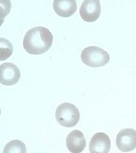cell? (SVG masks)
Masks as SVG:
<instances>
[{
    "label": "cell",
    "instance_id": "5b68a950",
    "mask_svg": "<svg viewBox=\"0 0 136 153\" xmlns=\"http://www.w3.org/2000/svg\"><path fill=\"white\" fill-rule=\"evenodd\" d=\"M21 76L19 69L13 63L7 62L0 66V82L1 84L6 86L16 84Z\"/></svg>",
    "mask_w": 136,
    "mask_h": 153
},
{
    "label": "cell",
    "instance_id": "30bf717a",
    "mask_svg": "<svg viewBox=\"0 0 136 153\" xmlns=\"http://www.w3.org/2000/svg\"><path fill=\"white\" fill-rule=\"evenodd\" d=\"M27 148L25 143L18 140L8 142L3 149V153H26Z\"/></svg>",
    "mask_w": 136,
    "mask_h": 153
},
{
    "label": "cell",
    "instance_id": "6da1fadb",
    "mask_svg": "<svg viewBox=\"0 0 136 153\" xmlns=\"http://www.w3.org/2000/svg\"><path fill=\"white\" fill-rule=\"evenodd\" d=\"M53 40V36L48 29L37 26L30 29L25 35L23 47L30 54H42L49 50Z\"/></svg>",
    "mask_w": 136,
    "mask_h": 153
},
{
    "label": "cell",
    "instance_id": "ba28073f",
    "mask_svg": "<svg viewBox=\"0 0 136 153\" xmlns=\"http://www.w3.org/2000/svg\"><path fill=\"white\" fill-rule=\"evenodd\" d=\"M66 145L69 151L72 153H80L83 151L86 141L83 133L75 130L68 135L66 140Z\"/></svg>",
    "mask_w": 136,
    "mask_h": 153
},
{
    "label": "cell",
    "instance_id": "52a82bcc",
    "mask_svg": "<svg viewBox=\"0 0 136 153\" xmlns=\"http://www.w3.org/2000/svg\"><path fill=\"white\" fill-rule=\"evenodd\" d=\"M111 142L108 135L103 132H97L92 137L89 143L90 153H109Z\"/></svg>",
    "mask_w": 136,
    "mask_h": 153
},
{
    "label": "cell",
    "instance_id": "277c9868",
    "mask_svg": "<svg viewBox=\"0 0 136 153\" xmlns=\"http://www.w3.org/2000/svg\"><path fill=\"white\" fill-rule=\"evenodd\" d=\"M116 143L120 151H132L136 148V131L131 128L120 130L117 135Z\"/></svg>",
    "mask_w": 136,
    "mask_h": 153
},
{
    "label": "cell",
    "instance_id": "3957f363",
    "mask_svg": "<svg viewBox=\"0 0 136 153\" xmlns=\"http://www.w3.org/2000/svg\"><path fill=\"white\" fill-rule=\"evenodd\" d=\"M55 115L58 123L67 128L75 126L80 119L78 108L73 104L68 102L63 103L58 106Z\"/></svg>",
    "mask_w": 136,
    "mask_h": 153
},
{
    "label": "cell",
    "instance_id": "7a4b0ae2",
    "mask_svg": "<svg viewBox=\"0 0 136 153\" xmlns=\"http://www.w3.org/2000/svg\"><path fill=\"white\" fill-rule=\"evenodd\" d=\"M81 57L84 64L92 68L103 66L109 62L110 59L107 51L95 46H89L83 49Z\"/></svg>",
    "mask_w": 136,
    "mask_h": 153
},
{
    "label": "cell",
    "instance_id": "8fae6325",
    "mask_svg": "<svg viewBox=\"0 0 136 153\" xmlns=\"http://www.w3.org/2000/svg\"><path fill=\"white\" fill-rule=\"evenodd\" d=\"M12 43L4 38H0V60H5L10 57L13 52Z\"/></svg>",
    "mask_w": 136,
    "mask_h": 153
},
{
    "label": "cell",
    "instance_id": "8992f818",
    "mask_svg": "<svg viewBox=\"0 0 136 153\" xmlns=\"http://www.w3.org/2000/svg\"><path fill=\"white\" fill-rule=\"evenodd\" d=\"M101 6L99 0H85L80 8V15L85 21L91 22L99 19Z\"/></svg>",
    "mask_w": 136,
    "mask_h": 153
},
{
    "label": "cell",
    "instance_id": "9c48e42d",
    "mask_svg": "<svg viewBox=\"0 0 136 153\" xmlns=\"http://www.w3.org/2000/svg\"><path fill=\"white\" fill-rule=\"evenodd\" d=\"M53 7L55 12L59 16L69 17L74 14L77 9L76 1H54Z\"/></svg>",
    "mask_w": 136,
    "mask_h": 153
}]
</instances>
